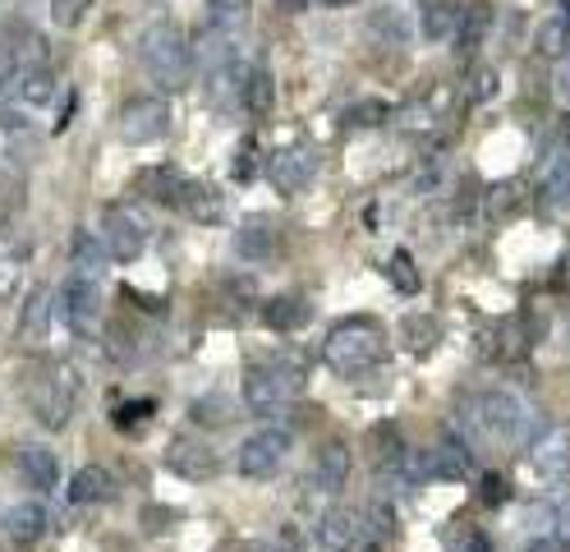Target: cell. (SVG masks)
I'll return each mask as SVG.
<instances>
[{
  "mask_svg": "<svg viewBox=\"0 0 570 552\" xmlns=\"http://www.w3.org/2000/svg\"><path fill=\"white\" fill-rule=\"evenodd\" d=\"M553 88H557V97H561V102L570 106V51H566L561 61H557V78H553Z\"/></svg>",
  "mask_w": 570,
  "mask_h": 552,
  "instance_id": "60d3db41",
  "label": "cell"
},
{
  "mask_svg": "<svg viewBox=\"0 0 570 552\" xmlns=\"http://www.w3.org/2000/svg\"><path fill=\"white\" fill-rule=\"evenodd\" d=\"M152 410H156L152 401H129V405H115V410H111V419H115V428H139Z\"/></svg>",
  "mask_w": 570,
  "mask_h": 552,
  "instance_id": "e575fe53",
  "label": "cell"
},
{
  "mask_svg": "<svg viewBox=\"0 0 570 552\" xmlns=\"http://www.w3.org/2000/svg\"><path fill=\"white\" fill-rule=\"evenodd\" d=\"M235 249H240V259H267L271 249H277V230L263 226V222H253L240 230V240H235Z\"/></svg>",
  "mask_w": 570,
  "mask_h": 552,
  "instance_id": "83f0119b",
  "label": "cell"
},
{
  "mask_svg": "<svg viewBox=\"0 0 570 552\" xmlns=\"http://www.w3.org/2000/svg\"><path fill=\"white\" fill-rule=\"evenodd\" d=\"M267 171V180L277 185L281 193H304L308 180H313V171H318V156H313L308 148H277L263 162Z\"/></svg>",
  "mask_w": 570,
  "mask_h": 552,
  "instance_id": "9c48e42d",
  "label": "cell"
},
{
  "mask_svg": "<svg viewBox=\"0 0 570 552\" xmlns=\"http://www.w3.org/2000/svg\"><path fill=\"white\" fill-rule=\"evenodd\" d=\"M14 469L33 492H51L55 484H61V461H55L47 447H24L14 456Z\"/></svg>",
  "mask_w": 570,
  "mask_h": 552,
  "instance_id": "5bb4252c",
  "label": "cell"
},
{
  "mask_svg": "<svg viewBox=\"0 0 570 552\" xmlns=\"http://www.w3.org/2000/svg\"><path fill=\"white\" fill-rule=\"evenodd\" d=\"M263 323L271 331H300L308 323V304L300 300V294H277V300L263 304Z\"/></svg>",
  "mask_w": 570,
  "mask_h": 552,
  "instance_id": "7402d4cb",
  "label": "cell"
},
{
  "mask_svg": "<svg viewBox=\"0 0 570 552\" xmlns=\"http://www.w3.org/2000/svg\"><path fill=\"white\" fill-rule=\"evenodd\" d=\"M561 138H566V143H570V115H566V121H561Z\"/></svg>",
  "mask_w": 570,
  "mask_h": 552,
  "instance_id": "f6af8a7d",
  "label": "cell"
},
{
  "mask_svg": "<svg viewBox=\"0 0 570 552\" xmlns=\"http://www.w3.org/2000/svg\"><path fill=\"white\" fill-rule=\"evenodd\" d=\"M235 175H240V180H249V175H253V143H244V152H240V171H235Z\"/></svg>",
  "mask_w": 570,
  "mask_h": 552,
  "instance_id": "b9f144b4",
  "label": "cell"
},
{
  "mask_svg": "<svg viewBox=\"0 0 570 552\" xmlns=\"http://www.w3.org/2000/svg\"><path fill=\"white\" fill-rule=\"evenodd\" d=\"M401 337H405V346L415 354H423V350L438 346V323H432L428 313H409V318L401 323Z\"/></svg>",
  "mask_w": 570,
  "mask_h": 552,
  "instance_id": "f546056e",
  "label": "cell"
},
{
  "mask_svg": "<svg viewBox=\"0 0 570 552\" xmlns=\"http://www.w3.org/2000/svg\"><path fill=\"white\" fill-rule=\"evenodd\" d=\"M115 134L125 138V143H156V138L170 134V102L166 97H139V102H129L121 111V121H115Z\"/></svg>",
  "mask_w": 570,
  "mask_h": 552,
  "instance_id": "52a82bcc",
  "label": "cell"
},
{
  "mask_svg": "<svg viewBox=\"0 0 570 552\" xmlns=\"http://www.w3.org/2000/svg\"><path fill=\"white\" fill-rule=\"evenodd\" d=\"M364 543V516L359 511H327V516L318 520V548L322 552H355Z\"/></svg>",
  "mask_w": 570,
  "mask_h": 552,
  "instance_id": "4fadbf2b",
  "label": "cell"
},
{
  "mask_svg": "<svg viewBox=\"0 0 570 552\" xmlns=\"http://www.w3.org/2000/svg\"><path fill=\"white\" fill-rule=\"evenodd\" d=\"M469 410H474V424L483 438H493L502 447H516L529 428V410H524V401L510 397V391H483V397L469 401Z\"/></svg>",
  "mask_w": 570,
  "mask_h": 552,
  "instance_id": "5b68a950",
  "label": "cell"
},
{
  "mask_svg": "<svg viewBox=\"0 0 570 552\" xmlns=\"http://www.w3.org/2000/svg\"><path fill=\"white\" fill-rule=\"evenodd\" d=\"M308 5V0H281V10H290V14H300Z\"/></svg>",
  "mask_w": 570,
  "mask_h": 552,
  "instance_id": "ee69618b",
  "label": "cell"
},
{
  "mask_svg": "<svg viewBox=\"0 0 570 552\" xmlns=\"http://www.w3.org/2000/svg\"><path fill=\"white\" fill-rule=\"evenodd\" d=\"M290 428H258L253 438H244L240 447V456H235V465H240V475L244 479H271L281 469V461L290 456Z\"/></svg>",
  "mask_w": 570,
  "mask_h": 552,
  "instance_id": "8992f818",
  "label": "cell"
},
{
  "mask_svg": "<svg viewBox=\"0 0 570 552\" xmlns=\"http://www.w3.org/2000/svg\"><path fill=\"white\" fill-rule=\"evenodd\" d=\"M483 24H487V18H483V10H469V14L460 18V24H456V37H460V51H465V55H474V51H479Z\"/></svg>",
  "mask_w": 570,
  "mask_h": 552,
  "instance_id": "836d02e7",
  "label": "cell"
},
{
  "mask_svg": "<svg viewBox=\"0 0 570 552\" xmlns=\"http://www.w3.org/2000/svg\"><path fill=\"white\" fill-rule=\"evenodd\" d=\"M139 61H143V70H148L162 88H185V84H189L193 51H189V42H185L180 28L152 24V28L143 33V42H139Z\"/></svg>",
  "mask_w": 570,
  "mask_h": 552,
  "instance_id": "7a4b0ae2",
  "label": "cell"
},
{
  "mask_svg": "<svg viewBox=\"0 0 570 552\" xmlns=\"http://www.w3.org/2000/svg\"><path fill=\"white\" fill-rule=\"evenodd\" d=\"M456 24H460V5H451V0H432V5L423 10V33L438 37V42L456 33Z\"/></svg>",
  "mask_w": 570,
  "mask_h": 552,
  "instance_id": "f1b7e54d",
  "label": "cell"
},
{
  "mask_svg": "<svg viewBox=\"0 0 570 552\" xmlns=\"http://www.w3.org/2000/svg\"><path fill=\"white\" fill-rule=\"evenodd\" d=\"M539 331H543V318H534L529 327H524V318H506L493 331V354L497 360H520V354L539 341Z\"/></svg>",
  "mask_w": 570,
  "mask_h": 552,
  "instance_id": "ac0fdd59",
  "label": "cell"
},
{
  "mask_svg": "<svg viewBox=\"0 0 570 552\" xmlns=\"http://www.w3.org/2000/svg\"><path fill=\"white\" fill-rule=\"evenodd\" d=\"M162 461H166V469H170L175 479H189V484H207L216 475V451L203 438H193V432H185V438H170Z\"/></svg>",
  "mask_w": 570,
  "mask_h": 552,
  "instance_id": "ba28073f",
  "label": "cell"
},
{
  "mask_svg": "<svg viewBox=\"0 0 570 552\" xmlns=\"http://www.w3.org/2000/svg\"><path fill=\"white\" fill-rule=\"evenodd\" d=\"M391 281H396L401 294H415L423 286V276H419V267H415L409 253H391Z\"/></svg>",
  "mask_w": 570,
  "mask_h": 552,
  "instance_id": "1f68e13d",
  "label": "cell"
},
{
  "mask_svg": "<svg viewBox=\"0 0 570 552\" xmlns=\"http://www.w3.org/2000/svg\"><path fill=\"white\" fill-rule=\"evenodd\" d=\"M428 451H432V475H438V479L460 484V479H469V469H474V451H469L456 432L442 438L438 447H428Z\"/></svg>",
  "mask_w": 570,
  "mask_h": 552,
  "instance_id": "2e32d148",
  "label": "cell"
},
{
  "mask_svg": "<svg viewBox=\"0 0 570 552\" xmlns=\"http://www.w3.org/2000/svg\"><path fill=\"white\" fill-rule=\"evenodd\" d=\"M506 492H510V484L497 475V469L479 479V502H483V506H502V502H506Z\"/></svg>",
  "mask_w": 570,
  "mask_h": 552,
  "instance_id": "74e56055",
  "label": "cell"
},
{
  "mask_svg": "<svg viewBox=\"0 0 570 552\" xmlns=\"http://www.w3.org/2000/svg\"><path fill=\"white\" fill-rule=\"evenodd\" d=\"M382 121H387V106H382V102H359V106L345 111V125H350V129H359V125H382Z\"/></svg>",
  "mask_w": 570,
  "mask_h": 552,
  "instance_id": "8d00e7d4",
  "label": "cell"
},
{
  "mask_svg": "<svg viewBox=\"0 0 570 552\" xmlns=\"http://www.w3.org/2000/svg\"><path fill=\"white\" fill-rule=\"evenodd\" d=\"M497 88H502V78H497L493 65H487V70L474 74V84H469V97H474V106H483V102H493V97H497Z\"/></svg>",
  "mask_w": 570,
  "mask_h": 552,
  "instance_id": "d590c367",
  "label": "cell"
},
{
  "mask_svg": "<svg viewBox=\"0 0 570 552\" xmlns=\"http://www.w3.org/2000/svg\"><path fill=\"white\" fill-rule=\"evenodd\" d=\"M543 208H570V156H561V162H553V171H547L543 180Z\"/></svg>",
  "mask_w": 570,
  "mask_h": 552,
  "instance_id": "4316f807",
  "label": "cell"
},
{
  "mask_svg": "<svg viewBox=\"0 0 570 552\" xmlns=\"http://www.w3.org/2000/svg\"><path fill=\"white\" fill-rule=\"evenodd\" d=\"M322 5H355V0H322Z\"/></svg>",
  "mask_w": 570,
  "mask_h": 552,
  "instance_id": "7dc6e473",
  "label": "cell"
},
{
  "mask_svg": "<svg viewBox=\"0 0 570 552\" xmlns=\"http://www.w3.org/2000/svg\"><path fill=\"white\" fill-rule=\"evenodd\" d=\"M244 106L253 111V115H267L271 111V102H277V84H271V74L263 70V65H253L249 70V78H244Z\"/></svg>",
  "mask_w": 570,
  "mask_h": 552,
  "instance_id": "d4e9b609",
  "label": "cell"
},
{
  "mask_svg": "<svg viewBox=\"0 0 570 552\" xmlns=\"http://www.w3.org/2000/svg\"><path fill=\"white\" fill-rule=\"evenodd\" d=\"M10 97H14V102L24 106V111H47L51 97H55V84H51L47 70H24V74H14Z\"/></svg>",
  "mask_w": 570,
  "mask_h": 552,
  "instance_id": "44dd1931",
  "label": "cell"
},
{
  "mask_svg": "<svg viewBox=\"0 0 570 552\" xmlns=\"http://www.w3.org/2000/svg\"><path fill=\"white\" fill-rule=\"evenodd\" d=\"M249 14H253V5L249 0H207V24L216 28V33H240L244 24H249Z\"/></svg>",
  "mask_w": 570,
  "mask_h": 552,
  "instance_id": "cb8c5ba5",
  "label": "cell"
},
{
  "mask_svg": "<svg viewBox=\"0 0 570 552\" xmlns=\"http://www.w3.org/2000/svg\"><path fill=\"white\" fill-rule=\"evenodd\" d=\"M350 479V451L345 442H322L318 461H313V484H318V492H327V498H337V492L345 488Z\"/></svg>",
  "mask_w": 570,
  "mask_h": 552,
  "instance_id": "9a60e30c",
  "label": "cell"
},
{
  "mask_svg": "<svg viewBox=\"0 0 570 552\" xmlns=\"http://www.w3.org/2000/svg\"><path fill=\"white\" fill-rule=\"evenodd\" d=\"M28 401H33V414L47 428H65L74 419V405H78V373H74V364H51L42 378H37V387L28 391Z\"/></svg>",
  "mask_w": 570,
  "mask_h": 552,
  "instance_id": "277c9868",
  "label": "cell"
},
{
  "mask_svg": "<svg viewBox=\"0 0 570 552\" xmlns=\"http://www.w3.org/2000/svg\"><path fill=\"white\" fill-rule=\"evenodd\" d=\"M300 387H304L300 373H290V368H281L277 360H271V364L249 368V378H244V405L258 414V419H281Z\"/></svg>",
  "mask_w": 570,
  "mask_h": 552,
  "instance_id": "3957f363",
  "label": "cell"
},
{
  "mask_svg": "<svg viewBox=\"0 0 570 552\" xmlns=\"http://www.w3.org/2000/svg\"><path fill=\"white\" fill-rule=\"evenodd\" d=\"M0 525H5V535L14 543H33V539L47 535L51 520H47V506L42 502H18V506L5 511V520H0Z\"/></svg>",
  "mask_w": 570,
  "mask_h": 552,
  "instance_id": "d6986e66",
  "label": "cell"
},
{
  "mask_svg": "<svg viewBox=\"0 0 570 552\" xmlns=\"http://www.w3.org/2000/svg\"><path fill=\"white\" fill-rule=\"evenodd\" d=\"M111 498H115V479L102 465H84L69 479V502L74 506H97V502H111Z\"/></svg>",
  "mask_w": 570,
  "mask_h": 552,
  "instance_id": "ffe728a7",
  "label": "cell"
},
{
  "mask_svg": "<svg viewBox=\"0 0 570 552\" xmlns=\"http://www.w3.org/2000/svg\"><path fill=\"white\" fill-rule=\"evenodd\" d=\"M69 259H74L78 267H84L88 276H97V267L106 263V244L97 240V235H88V230H78V235H74V244H69Z\"/></svg>",
  "mask_w": 570,
  "mask_h": 552,
  "instance_id": "4dcf8cb0",
  "label": "cell"
},
{
  "mask_svg": "<svg viewBox=\"0 0 570 552\" xmlns=\"http://www.w3.org/2000/svg\"><path fill=\"white\" fill-rule=\"evenodd\" d=\"M524 552H570V539L561 529H547V535H539L534 543H524Z\"/></svg>",
  "mask_w": 570,
  "mask_h": 552,
  "instance_id": "f35d334b",
  "label": "cell"
},
{
  "mask_svg": "<svg viewBox=\"0 0 570 552\" xmlns=\"http://www.w3.org/2000/svg\"><path fill=\"white\" fill-rule=\"evenodd\" d=\"M529 465L539 469L543 479H566L570 475V428H543L534 447H529Z\"/></svg>",
  "mask_w": 570,
  "mask_h": 552,
  "instance_id": "8fae6325",
  "label": "cell"
},
{
  "mask_svg": "<svg viewBox=\"0 0 570 552\" xmlns=\"http://www.w3.org/2000/svg\"><path fill=\"white\" fill-rule=\"evenodd\" d=\"M18 331H24L28 341H42L51 331V294L47 290H33L28 304H24V323H18Z\"/></svg>",
  "mask_w": 570,
  "mask_h": 552,
  "instance_id": "484cf974",
  "label": "cell"
},
{
  "mask_svg": "<svg viewBox=\"0 0 570 552\" xmlns=\"http://www.w3.org/2000/svg\"><path fill=\"white\" fill-rule=\"evenodd\" d=\"M18 74V51L14 47H0V88H10Z\"/></svg>",
  "mask_w": 570,
  "mask_h": 552,
  "instance_id": "ab89813d",
  "label": "cell"
},
{
  "mask_svg": "<svg viewBox=\"0 0 570 552\" xmlns=\"http://www.w3.org/2000/svg\"><path fill=\"white\" fill-rule=\"evenodd\" d=\"M557 529H561V535L570 539V511H566V525H557Z\"/></svg>",
  "mask_w": 570,
  "mask_h": 552,
  "instance_id": "bcb514c9",
  "label": "cell"
},
{
  "mask_svg": "<svg viewBox=\"0 0 570 552\" xmlns=\"http://www.w3.org/2000/svg\"><path fill=\"white\" fill-rule=\"evenodd\" d=\"M88 10H92V0H51V18L61 28H78L88 18Z\"/></svg>",
  "mask_w": 570,
  "mask_h": 552,
  "instance_id": "d6a6232c",
  "label": "cell"
},
{
  "mask_svg": "<svg viewBox=\"0 0 570 552\" xmlns=\"http://www.w3.org/2000/svg\"><path fill=\"white\" fill-rule=\"evenodd\" d=\"M143 226H139V216L134 212H125V208H115V212H106V259H115V263H134L143 253Z\"/></svg>",
  "mask_w": 570,
  "mask_h": 552,
  "instance_id": "7c38bea8",
  "label": "cell"
},
{
  "mask_svg": "<svg viewBox=\"0 0 570 552\" xmlns=\"http://www.w3.org/2000/svg\"><path fill=\"white\" fill-rule=\"evenodd\" d=\"M460 552H493V548H487V539H483V535H465Z\"/></svg>",
  "mask_w": 570,
  "mask_h": 552,
  "instance_id": "7bdbcfd3",
  "label": "cell"
},
{
  "mask_svg": "<svg viewBox=\"0 0 570 552\" xmlns=\"http://www.w3.org/2000/svg\"><path fill=\"white\" fill-rule=\"evenodd\" d=\"M539 51L547 55V61H561V55L570 51V14H566V10L543 14V24H539Z\"/></svg>",
  "mask_w": 570,
  "mask_h": 552,
  "instance_id": "603a6c76",
  "label": "cell"
},
{
  "mask_svg": "<svg viewBox=\"0 0 570 552\" xmlns=\"http://www.w3.org/2000/svg\"><path fill=\"white\" fill-rule=\"evenodd\" d=\"M382 350H387V337H382L378 323H372V318H350V323L327 331L322 360L337 373H364L368 364L382 360Z\"/></svg>",
  "mask_w": 570,
  "mask_h": 552,
  "instance_id": "6da1fadb",
  "label": "cell"
},
{
  "mask_svg": "<svg viewBox=\"0 0 570 552\" xmlns=\"http://www.w3.org/2000/svg\"><path fill=\"white\" fill-rule=\"evenodd\" d=\"M65 323L74 331H97V323H102V290H97V281L88 272H78L65 281Z\"/></svg>",
  "mask_w": 570,
  "mask_h": 552,
  "instance_id": "30bf717a",
  "label": "cell"
},
{
  "mask_svg": "<svg viewBox=\"0 0 570 552\" xmlns=\"http://www.w3.org/2000/svg\"><path fill=\"white\" fill-rule=\"evenodd\" d=\"M368 447H372V465H378L387 479H396L401 465H405V456H409L401 428H396V424H378V428H372V438H368Z\"/></svg>",
  "mask_w": 570,
  "mask_h": 552,
  "instance_id": "e0dca14e",
  "label": "cell"
}]
</instances>
